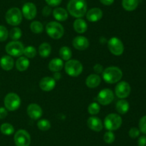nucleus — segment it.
Wrapping results in <instances>:
<instances>
[{
	"instance_id": "nucleus-30",
	"label": "nucleus",
	"mask_w": 146,
	"mask_h": 146,
	"mask_svg": "<svg viewBox=\"0 0 146 146\" xmlns=\"http://www.w3.org/2000/svg\"><path fill=\"white\" fill-rule=\"evenodd\" d=\"M31 31L34 34H41L44 30V26L42 23L38 21H34L30 24Z\"/></svg>"
},
{
	"instance_id": "nucleus-40",
	"label": "nucleus",
	"mask_w": 146,
	"mask_h": 146,
	"mask_svg": "<svg viewBox=\"0 0 146 146\" xmlns=\"http://www.w3.org/2000/svg\"><path fill=\"white\" fill-rule=\"evenodd\" d=\"M51 13V8L50 6H46L42 10V14L44 17H48Z\"/></svg>"
},
{
	"instance_id": "nucleus-9",
	"label": "nucleus",
	"mask_w": 146,
	"mask_h": 146,
	"mask_svg": "<svg viewBox=\"0 0 146 146\" xmlns=\"http://www.w3.org/2000/svg\"><path fill=\"white\" fill-rule=\"evenodd\" d=\"M16 146H29L31 143V136L25 130H19L16 132L14 137Z\"/></svg>"
},
{
	"instance_id": "nucleus-7",
	"label": "nucleus",
	"mask_w": 146,
	"mask_h": 146,
	"mask_svg": "<svg viewBox=\"0 0 146 146\" xmlns=\"http://www.w3.org/2000/svg\"><path fill=\"white\" fill-rule=\"evenodd\" d=\"M21 98L17 94L14 92L8 93L4 100V106L9 111L17 110L21 105Z\"/></svg>"
},
{
	"instance_id": "nucleus-45",
	"label": "nucleus",
	"mask_w": 146,
	"mask_h": 146,
	"mask_svg": "<svg viewBox=\"0 0 146 146\" xmlns=\"http://www.w3.org/2000/svg\"><path fill=\"white\" fill-rule=\"evenodd\" d=\"M53 78H54L55 80H59V79L61 78V74H60V73L58 72H56L55 74H54V77H53Z\"/></svg>"
},
{
	"instance_id": "nucleus-36",
	"label": "nucleus",
	"mask_w": 146,
	"mask_h": 146,
	"mask_svg": "<svg viewBox=\"0 0 146 146\" xmlns=\"http://www.w3.org/2000/svg\"><path fill=\"white\" fill-rule=\"evenodd\" d=\"M9 37V31L4 26L0 25V42H4Z\"/></svg>"
},
{
	"instance_id": "nucleus-43",
	"label": "nucleus",
	"mask_w": 146,
	"mask_h": 146,
	"mask_svg": "<svg viewBox=\"0 0 146 146\" xmlns=\"http://www.w3.org/2000/svg\"><path fill=\"white\" fill-rule=\"evenodd\" d=\"M138 145V146H146V136L143 135L139 137Z\"/></svg>"
},
{
	"instance_id": "nucleus-8",
	"label": "nucleus",
	"mask_w": 146,
	"mask_h": 146,
	"mask_svg": "<svg viewBox=\"0 0 146 146\" xmlns=\"http://www.w3.org/2000/svg\"><path fill=\"white\" fill-rule=\"evenodd\" d=\"M24 47L19 41H12L6 45L5 50L7 54L13 57H20L24 53Z\"/></svg>"
},
{
	"instance_id": "nucleus-42",
	"label": "nucleus",
	"mask_w": 146,
	"mask_h": 146,
	"mask_svg": "<svg viewBox=\"0 0 146 146\" xmlns=\"http://www.w3.org/2000/svg\"><path fill=\"white\" fill-rule=\"evenodd\" d=\"M8 115V112L5 107H0V119H4Z\"/></svg>"
},
{
	"instance_id": "nucleus-31",
	"label": "nucleus",
	"mask_w": 146,
	"mask_h": 146,
	"mask_svg": "<svg viewBox=\"0 0 146 146\" xmlns=\"http://www.w3.org/2000/svg\"><path fill=\"white\" fill-rule=\"evenodd\" d=\"M9 35L11 40H13L14 41H17L22 36V31L19 27H14L10 30V31L9 32Z\"/></svg>"
},
{
	"instance_id": "nucleus-34",
	"label": "nucleus",
	"mask_w": 146,
	"mask_h": 146,
	"mask_svg": "<svg viewBox=\"0 0 146 146\" xmlns=\"http://www.w3.org/2000/svg\"><path fill=\"white\" fill-rule=\"evenodd\" d=\"M101 110V107L100 105L97 102H93L91 104H89L88 107V112L89 114L92 115H97Z\"/></svg>"
},
{
	"instance_id": "nucleus-27",
	"label": "nucleus",
	"mask_w": 146,
	"mask_h": 146,
	"mask_svg": "<svg viewBox=\"0 0 146 146\" xmlns=\"http://www.w3.org/2000/svg\"><path fill=\"white\" fill-rule=\"evenodd\" d=\"M139 0H122V6L125 10L131 11L138 7Z\"/></svg>"
},
{
	"instance_id": "nucleus-2",
	"label": "nucleus",
	"mask_w": 146,
	"mask_h": 146,
	"mask_svg": "<svg viewBox=\"0 0 146 146\" xmlns=\"http://www.w3.org/2000/svg\"><path fill=\"white\" fill-rule=\"evenodd\" d=\"M103 79L108 84H114L121 80L123 72L118 67H108L104 70L102 73Z\"/></svg>"
},
{
	"instance_id": "nucleus-4",
	"label": "nucleus",
	"mask_w": 146,
	"mask_h": 146,
	"mask_svg": "<svg viewBox=\"0 0 146 146\" xmlns=\"http://www.w3.org/2000/svg\"><path fill=\"white\" fill-rule=\"evenodd\" d=\"M22 13L17 7H13L7 11L5 19L9 24L11 26H17L22 21Z\"/></svg>"
},
{
	"instance_id": "nucleus-28",
	"label": "nucleus",
	"mask_w": 146,
	"mask_h": 146,
	"mask_svg": "<svg viewBox=\"0 0 146 146\" xmlns=\"http://www.w3.org/2000/svg\"><path fill=\"white\" fill-rule=\"evenodd\" d=\"M59 55L62 60L68 61L72 57V51L68 47H62L59 50Z\"/></svg>"
},
{
	"instance_id": "nucleus-11",
	"label": "nucleus",
	"mask_w": 146,
	"mask_h": 146,
	"mask_svg": "<svg viewBox=\"0 0 146 146\" xmlns=\"http://www.w3.org/2000/svg\"><path fill=\"white\" fill-rule=\"evenodd\" d=\"M114 100V94L111 89L106 88L99 92L97 95V101L102 105H108Z\"/></svg>"
},
{
	"instance_id": "nucleus-22",
	"label": "nucleus",
	"mask_w": 146,
	"mask_h": 146,
	"mask_svg": "<svg viewBox=\"0 0 146 146\" xmlns=\"http://www.w3.org/2000/svg\"><path fill=\"white\" fill-rule=\"evenodd\" d=\"M54 17L59 21H64L68 19V12L66 10L61 7H57L53 11Z\"/></svg>"
},
{
	"instance_id": "nucleus-16",
	"label": "nucleus",
	"mask_w": 146,
	"mask_h": 146,
	"mask_svg": "<svg viewBox=\"0 0 146 146\" xmlns=\"http://www.w3.org/2000/svg\"><path fill=\"white\" fill-rule=\"evenodd\" d=\"M56 86V80L53 77H43L39 82V87L43 91H51Z\"/></svg>"
},
{
	"instance_id": "nucleus-33",
	"label": "nucleus",
	"mask_w": 146,
	"mask_h": 146,
	"mask_svg": "<svg viewBox=\"0 0 146 146\" xmlns=\"http://www.w3.org/2000/svg\"><path fill=\"white\" fill-rule=\"evenodd\" d=\"M23 54L26 56L27 58H34L36 57L37 54L36 50L35 47H32V46H28V47H25L24 50V53Z\"/></svg>"
},
{
	"instance_id": "nucleus-32",
	"label": "nucleus",
	"mask_w": 146,
	"mask_h": 146,
	"mask_svg": "<svg viewBox=\"0 0 146 146\" xmlns=\"http://www.w3.org/2000/svg\"><path fill=\"white\" fill-rule=\"evenodd\" d=\"M37 127L41 131H47L51 128V123L46 119H41L37 123Z\"/></svg>"
},
{
	"instance_id": "nucleus-14",
	"label": "nucleus",
	"mask_w": 146,
	"mask_h": 146,
	"mask_svg": "<svg viewBox=\"0 0 146 146\" xmlns=\"http://www.w3.org/2000/svg\"><path fill=\"white\" fill-rule=\"evenodd\" d=\"M27 114L32 120H38L42 116L43 110L38 104L32 103L27 107Z\"/></svg>"
},
{
	"instance_id": "nucleus-18",
	"label": "nucleus",
	"mask_w": 146,
	"mask_h": 146,
	"mask_svg": "<svg viewBox=\"0 0 146 146\" xmlns=\"http://www.w3.org/2000/svg\"><path fill=\"white\" fill-rule=\"evenodd\" d=\"M87 125L91 130L96 132H100L103 129L102 121L99 117L96 116L89 117L87 121Z\"/></svg>"
},
{
	"instance_id": "nucleus-13",
	"label": "nucleus",
	"mask_w": 146,
	"mask_h": 146,
	"mask_svg": "<svg viewBox=\"0 0 146 146\" xmlns=\"http://www.w3.org/2000/svg\"><path fill=\"white\" fill-rule=\"evenodd\" d=\"M22 15L25 17L27 19L31 20L35 18L37 13L36 7L34 3L27 2L24 4L21 10Z\"/></svg>"
},
{
	"instance_id": "nucleus-37",
	"label": "nucleus",
	"mask_w": 146,
	"mask_h": 146,
	"mask_svg": "<svg viewBox=\"0 0 146 146\" xmlns=\"http://www.w3.org/2000/svg\"><path fill=\"white\" fill-rule=\"evenodd\" d=\"M139 130L141 133L146 135V115L141 118L139 121Z\"/></svg>"
},
{
	"instance_id": "nucleus-15",
	"label": "nucleus",
	"mask_w": 146,
	"mask_h": 146,
	"mask_svg": "<svg viewBox=\"0 0 146 146\" xmlns=\"http://www.w3.org/2000/svg\"><path fill=\"white\" fill-rule=\"evenodd\" d=\"M73 46L76 50L83 51L89 47V41L86 37L84 36H78L76 37L73 40Z\"/></svg>"
},
{
	"instance_id": "nucleus-24",
	"label": "nucleus",
	"mask_w": 146,
	"mask_h": 146,
	"mask_svg": "<svg viewBox=\"0 0 146 146\" xmlns=\"http://www.w3.org/2000/svg\"><path fill=\"white\" fill-rule=\"evenodd\" d=\"M29 60L26 57H20L16 62V67L20 72L27 70L29 67Z\"/></svg>"
},
{
	"instance_id": "nucleus-39",
	"label": "nucleus",
	"mask_w": 146,
	"mask_h": 146,
	"mask_svg": "<svg viewBox=\"0 0 146 146\" xmlns=\"http://www.w3.org/2000/svg\"><path fill=\"white\" fill-rule=\"evenodd\" d=\"M45 1L50 7H56L61 4L62 0H45Z\"/></svg>"
},
{
	"instance_id": "nucleus-26",
	"label": "nucleus",
	"mask_w": 146,
	"mask_h": 146,
	"mask_svg": "<svg viewBox=\"0 0 146 146\" xmlns=\"http://www.w3.org/2000/svg\"><path fill=\"white\" fill-rule=\"evenodd\" d=\"M51 52V47L48 43L44 42L38 47V54L43 58H46Z\"/></svg>"
},
{
	"instance_id": "nucleus-6",
	"label": "nucleus",
	"mask_w": 146,
	"mask_h": 146,
	"mask_svg": "<svg viewBox=\"0 0 146 146\" xmlns=\"http://www.w3.org/2000/svg\"><path fill=\"white\" fill-rule=\"evenodd\" d=\"M122 118L118 114L111 113L108 115L104 120L105 127L109 131H113L119 128L122 125Z\"/></svg>"
},
{
	"instance_id": "nucleus-20",
	"label": "nucleus",
	"mask_w": 146,
	"mask_h": 146,
	"mask_svg": "<svg viewBox=\"0 0 146 146\" xmlns=\"http://www.w3.org/2000/svg\"><path fill=\"white\" fill-rule=\"evenodd\" d=\"M0 65L6 71L12 70L14 65V61L10 55H4L0 59Z\"/></svg>"
},
{
	"instance_id": "nucleus-5",
	"label": "nucleus",
	"mask_w": 146,
	"mask_h": 146,
	"mask_svg": "<svg viewBox=\"0 0 146 146\" xmlns=\"http://www.w3.org/2000/svg\"><path fill=\"white\" fill-rule=\"evenodd\" d=\"M65 71L71 77H78L82 73L83 65L78 60H69L65 64Z\"/></svg>"
},
{
	"instance_id": "nucleus-35",
	"label": "nucleus",
	"mask_w": 146,
	"mask_h": 146,
	"mask_svg": "<svg viewBox=\"0 0 146 146\" xmlns=\"http://www.w3.org/2000/svg\"><path fill=\"white\" fill-rule=\"evenodd\" d=\"M104 140L108 144L113 143L115 140V135L112 131H108L104 134Z\"/></svg>"
},
{
	"instance_id": "nucleus-23",
	"label": "nucleus",
	"mask_w": 146,
	"mask_h": 146,
	"mask_svg": "<svg viewBox=\"0 0 146 146\" xmlns=\"http://www.w3.org/2000/svg\"><path fill=\"white\" fill-rule=\"evenodd\" d=\"M64 67L63 60L60 58H54L51 60L48 64V69L54 72H58L61 71Z\"/></svg>"
},
{
	"instance_id": "nucleus-44",
	"label": "nucleus",
	"mask_w": 146,
	"mask_h": 146,
	"mask_svg": "<svg viewBox=\"0 0 146 146\" xmlns=\"http://www.w3.org/2000/svg\"><path fill=\"white\" fill-rule=\"evenodd\" d=\"M100 2L106 6H110L113 4L114 0H100Z\"/></svg>"
},
{
	"instance_id": "nucleus-12",
	"label": "nucleus",
	"mask_w": 146,
	"mask_h": 146,
	"mask_svg": "<svg viewBox=\"0 0 146 146\" xmlns=\"http://www.w3.org/2000/svg\"><path fill=\"white\" fill-rule=\"evenodd\" d=\"M131 91V87L127 82L122 81L118 83L115 88V94L121 99L126 98L129 96Z\"/></svg>"
},
{
	"instance_id": "nucleus-25",
	"label": "nucleus",
	"mask_w": 146,
	"mask_h": 146,
	"mask_svg": "<svg viewBox=\"0 0 146 146\" xmlns=\"http://www.w3.org/2000/svg\"><path fill=\"white\" fill-rule=\"evenodd\" d=\"M129 103L128 102L127 100H124V99H122V100L117 102L116 105H115L116 111L118 113L122 115H124L128 113V111L129 110Z\"/></svg>"
},
{
	"instance_id": "nucleus-1",
	"label": "nucleus",
	"mask_w": 146,
	"mask_h": 146,
	"mask_svg": "<svg viewBox=\"0 0 146 146\" xmlns=\"http://www.w3.org/2000/svg\"><path fill=\"white\" fill-rule=\"evenodd\" d=\"M67 9L71 16L76 18H82L87 11L86 0H70L67 4Z\"/></svg>"
},
{
	"instance_id": "nucleus-41",
	"label": "nucleus",
	"mask_w": 146,
	"mask_h": 146,
	"mask_svg": "<svg viewBox=\"0 0 146 146\" xmlns=\"http://www.w3.org/2000/svg\"><path fill=\"white\" fill-rule=\"evenodd\" d=\"M94 70L97 74H101L104 72V68H103V66L100 64H96V65H94Z\"/></svg>"
},
{
	"instance_id": "nucleus-10",
	"label": "nucleus",
	"mask_w": 146,
	"mask_h": 146,
	"mask_svg": "<svg viewBox=\"0 0 146 146\" xmlns=\"http://www.w3.org/2000/svg\"><path fill=\"white\" fill-rule=\"evenodd\" d=\"M108 47L110 52L115 56L121 55L124 52L123 44L117 37H112L108 40Z\"/></svg>"
},
{
	"instance_id": "nucleus-38",
	"label": "nucleus",
	"mask_w": 146,
	"mask_h": 146,
	"mask_svg": "<svg viewBox=\"0 0 146 146\" xmlns=\"http://www.w3.org/2000/svg\"><path fill=\"white\" fill-rule=\"evenodd\" d=\"M140 132H141L140 130L137 127H132V128L130 129L128 134L131 138H136L140 135Z\"/></svg>"
},
{
	"instance_id": "nucleus-17",
	"label": "nucleus",
	"mask_w": 146,
	"mask_h": 146,
	"mask_svg": "<svg viewBox=\"0 0 146 146\" xmlns=\"http://www.w3.org/2000/svg\"><path fill=\"white\" fill-rule=\"evenodd\" d=\"M103 17V11L100 8L94 7L88 10L86 13V18L91 22H96L101 19Z\"/></svg>"
},
{
	"instance_id": "nucleus-3",
	"label": "nucleus",
	"mask_w": 146,
	"mask_h": 146,
	"mask_svg": "<svg viewBox=\"0 0 146 146\" xmlns=\"http://www.w3.org/2000/svg\"><path fill=\"white\" fill-rule=\"evenodd\" d=\"M47 34L54 40H59L64 34V27L57 21H50L46 26Z\"/></svg>"
},
{
	"instance_id": "nucleus-21",
	"label": "nucleus",
	"mask_w": 146,
	"mask_h": 146,
	"mask_svg": "<svg viewBox=\"0 0 146 146\" xmlns=\"http://www.w3.org/2000/svg\"><path fill=\"white\" fill-rule=\"evenodd\" d=\"M74 29L78 34H83L86 32L88 29V24L85 20L78 18L76 19L74 22Z\"/></svg>"
},
{
	"instance_id": "nucleus-19",
	"label": "nucleus",
	"mask_w": 146,
	"mask_h": 146,
	"mask_svg": "<svg viewBox=\"0 0 146 146\" xmlns=\"http://www.w3.org/2000/svg\"><path fill=\"white\" fill-rule=\"evenodd\" d=\"M101 78L98 74H91L87 77L86 84L89 88H96L101 84Z\"/></svg>"
},
{
	"instance_id": "nucleus-29",
	"label": "nucleus",
	"mask_w": 146,
	"mask_h": 146,
	"mask_svg": "<svg viewBox=\"0 0 146 146\" xmlns=\"http://www.w3.org/2000/svg\"><path fill=\"white\" fill-rule=\"evenodd\" d=\"M0 131L2 134L5 135H12L14 133V127L10 123H3L0 126Z\"/></svg>"
}]
</instances>
